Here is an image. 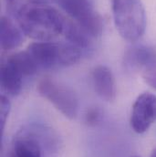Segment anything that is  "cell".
<instances>
[{"instance_id":"cell-1","label":"cell","mask_w":156,"mask_h":157,"mask_svg":"<svg viewBox=\"0 0 156 157\" xmlns=\"http://www.w3.org/2000/svg\"><path fill=\"white\" fill-rule=\"evenodd\" d=\"M16 18L24 34L37 41H53L64 35L69 23L56 8L41 1L22 5Z\"/></svg>"},{"instance_id":"cell-2","label":"cell","mask_w":156,"mask_h":157,"mask_svg":"<svg viewBox=\"0 0 156 157\" xmlns=\"http://www.w3.org/2000/svg\"><path fill=\"white\" fill-rule=\"evenodd\" d=\"M58 150L59 140L50 128L30 123L17 132L7 157H55Z\"/></svg>"},{"instance_id":"cell-3","label":"cell","mask_w":156,"mask_h":157,"mask_svg":"<svg viewBox=\"0 0 156 157\" xmlns=\"http://www.w3.org/2000/svg\"><path fill=\"white\" fill-rule=\"evenodd\" d=\"M39 69L55 71L76 64L83 51L69 42L37 41L27 49Z\"/></svg>"},{"instance_id":"cell-4","label":"cell","mask_w":156,"mask_h":157,"mask_svg":"<svg viewBox=\"0 0 156 157\" xmlns=\"http://www.w3.org/2000/svg\"><path fill=\"white\" fill-rule=\"evenodd\" d=\"M112 8L116 29L123 39L135 42L146 29V12L141 0H112Z\"/></svg>"},{"instance_id":"cell-5","label":"cell","mask_w":156,"mask_h":157,"mask_svg":"<svg viewBox=\"0 0 156 157\" xmlns=\"http://www.w3.org/2000/svg\"><path fill=\"white\" fill-rule=\"evenodd\" d=\"M37 90L39 95L48 101L65 117L70 120L77 117L79 108L78 99L75 91L49 78L39 80Z\"/></svg>"},{"instance_id":"cell-6","label":"cell","mask_w":156,"mask_h":157,"mask_svg":"<svg viewBox=\"0 0 156 157\" xmlns=\"http://www.w3.org/2000/svg\"><path fill=\"white\" fill-rule=\"evenodd\" d=\"M61 8L91 38L101 36L103 18L95 9L91 0H58Z\"/></svg>"},{"instance_id":"cell-7","label":"cell","mask_w":156,"mask_h":157,"mask_svg":"<svg viewBox=\"0 0 156 157\" xmlns=\"http://www.w3.org/2000/svg\"><path fill=\"white\" fill-rule=\"evenodd\" d=\"M128 71L142 72L143 76L156 73V49L146 44H134L129 47L123 57Z\"/></svg>"},{"instance_id":"cell-8","label":"cell","mask_w":156,"mask_h":157,"mask_svg":"<svg viewBox=\"0 0 156 157\" xmlns=\"http://www.w3.org/2000/svg\"><path fill=\"white\" fill-rule=\"evenodd\" d=\"M156 121V95L144 92L135 100L130 123L132 130L137 133H143Z\"/></svg>"},{"instance_id":"cell-9","label":"cell","mask_w":156,"mask_h":157,"mask_svg":"<svg viewBox=\"0 0 156 157\" xmlns=\"http://www.w3.org/2000/svg\"><path fill=\"white\" fill-rule=\"evenodd\" d=\"M92 84L97 95L105 101H112L116 98V82L112 71L104 65L97 66L92 71Z\"/></svg>"},{"instance_id":"cell-10","label":"cell","mask_w":156,"mask_h":157,"mask_svg":"<svg viewBox=\"0 0 156 157\" xmlns=\"http://www.w3.org/2000/svg\"><path fill=\"white\" fill-rule=\"evenodd\" d=\"M24 32L9 17L3 16L0 22V41L1 48L9 51L18 48L24 41Z\"/></svg>"},{"instance_id":"cell-11","label":"cell","mask_w":156,"mask_h":157,"mask_svg":"<svg viewBox=\"0 0 156 157\" xmlns=\"http://www.w3.org/2000/svg\"><path fill=\"white\" fill-rule=\"evenodd\" d=\"M24 76L6 61L1 67V85L11 97L17 96L23 87Z\"/></svg>"},{"instance_id":"cell-12","label":"cell","mask_w":156,"mask_h":157,"mask_svg":"<svg viewBox=\"0 0 156 157\" xmlns=\"http://www.w3.org/2000/svg\"><path fill=\"white\" fill-rule=\"evenodd\" d=\"M6 62L17 70L24 77L33 76L39 71V67L28 50L17 52L10 55Z\"/></svg>"},{"instance_id":"cell-13","label":"cell","mask_w":156,"mask_h":157,"mask_svg":"<svg viewBox=\"0 0 156 157\" xmlns=\"http://www.w3.org/2000/svg\"><path fill=\"white\" fill-rule=\"evenodd\" d=\"M84 119L86 124L89 126H96L101 123L103 119V111L98 106L90 107L87 110Z\"/></svg>"},{"instance_id":"cell-14","label":"cell","mask_w":156,"mask_h":157,"mask_svg":"<svg viewBox=\"0 0 156 157\" xmlns=\"http://www.w3.org/2000/svg\"><path fill=\"white\" fill-rule=\"evenodd\" d=\"M11 110V102L7 96L2 95L1 96V110H0V119H1V130L3 131L6 122L7 117L9 115Z\"/></svg>"},{"instance_id":"cell-15","label":"cell","mask_w":156,"mask_h":157,"mask_svg":"<svg viewBox=\"0 0 156 157\" xmlns=\"http://www.w3.org/2000/svg\"><path fill=\"white\" fill-rule=\"evenodd\" d=\"M143 78L149 86H151L154 90H156V73L155 74H152V75L144 76Z\"/></svg>"},{"instance_id":"cell-16","label":"cell","mask_w":156,"mask_h":157,"mask_svg":"<svg viewBox=\"0 0 156 157\" xmlns=\"http://www.w3.org/2000/svg\"><path fill=\"white\" fill-rule=\"evenodd\" d=\"M151 157H156V148H154L151 154Z\"/></svg>"},{"instance_id":"cell-17","label":"cell","mask_w":156,"mask_h":157,"mask_svg":"<svg viewBox=\"0 0 156 157\" xmlns=\"http://www.w3.org/2000/svg\"><path fill=\"white\" fill-rule=\"evenodd\" d=\"M6 1H8V2H10V3H14V2H16V1H17V0H6Z\"/></svg>"},{"instance_id":"cell-18","label":"cell","mask_w":156,"mask_h":157,"mask_svg":"<svg viewBox=\"0 0 156 157\" xmlns=\"http://www.w3.org/2000/svg\"><path fill=\"white\" fill-rule=\"evenodd\" d=\"M133 157H139V156H133Z\"/></svg>"}]
</instances>
